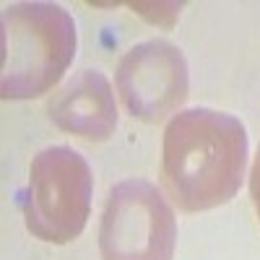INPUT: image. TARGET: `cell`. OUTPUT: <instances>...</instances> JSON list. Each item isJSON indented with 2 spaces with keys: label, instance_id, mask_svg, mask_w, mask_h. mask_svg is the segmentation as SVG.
<instances>
[{
  "label": "cell",
  "instance_id": "4",
  "mask_svg": "<svg viewBox=\"0 0 260 260\" xmlns=\"http://www.w3.org/2000/svg\"><path fill=\"white\" fill-rule=\"evenodd\" d=\"M177 221L172 203L148 180L117 182L102 211V260H172Z\"/></svg>",
  "mask_w": 260,
  "mask_h": 260
},
{
  "label": "cell",
  "instance_id": "1",
  "mask_svg": "<svg viewBox=\"0 0 260 260\" xmlns=\"http://www.w3.org/2000/svg\"><path fill=\"white\" fill-rule=\"evenodd\" d=\"M247 130L234 115L208 107L169 120L161 146V192L185 213L229 203L245 180Z\"/></svg>",
  "mask_w": 260,
  "mask_h": 260
},
{
  "label": "cell",
  "instance_id": "3",
  "mask_svg": "<svg viewBox=\"0 0 260 260\" xmlns=\"http://www.w3.org/2000/svg\"><path fill=\"white\" fill-rule=\"evenodd\" d=\"M91 167L71 146H47L31 159L26 190L18 195L29 234L68 245L83 232L91 211Z\"/></svg>",
  "mask_w": 260,
  "mask_h": 260
},
{
  "label": "cell",
  "instance_id": "7",
  "mask_svg": "<svg viewBox=\"0 0 260 260\" xmlns=\"http://www.w3.org/2000/svg\"><path fill=\"white\" fill-rule=\"evenodd\" d=\"M250 198H252L257 219H260V146H257V154H255V161L250 169Z\"/></svg>",
  "mask_w": 260,
  "mask_h": 260
},
{
  "label": "cell",
  "instance_id": "2",
  "mask_svg": "<svg viewBox=\"0 0 260 260\" xmlns=\"http://www.w3.org/2000/svg\"><path fill=\"white\" fill-rule=\"evenodd\" d=\"M78 45L73 16L47 0H13L0 11V96L37 99L52 91Z\"/></svg>",
  "mask_w": 260,
  "mask_h": 260
},
{
  "label": "cell",
  "instance_id": "5",
  "mask_svg": "<svg viewBox=\"0 0 260 260\" xmlns=\"http://www.w3.org/2000/svg\"><path fill=\"white\" fill-rule=\"evenodd\" d=\"M115 89L130 117L156 125L182 112L190 96L187 60L172 42L146 39L120 57Z\"/></svg>",
  "mask_w": 260,
  "mask_h": 260
},
{
  "label": "cell",
  "instance_id": "6",
  "mask_svg": "<svg viewBox=\"0 0 260 260\" xmlns=\"http://www.w3.org/2000/svg\"><path fill=\"white\" fill-rule=\"evenodd\" d=\"M47 117L62 133L86 141H107L117 127V104L112 83L102 71H78L47 99Z\"/></svg>",
  "mask_w": 260,
  "mask_h": 260
},
{
  "label": "cell",
  "instance_id": "8",
  "mask_svg": "<svg viewBox=\"0 0 260 260\" xmlns=\"http://www.w3.org/2000/svg\"><path fill=\"white\" fill-rule=\"evenodd\" d=\"M169 6H172V3H130V8L138 11L143 18L156 21V24H161V26H167V24H164V18H161V11L169 8Z\"/></svg>",
  "mask_w": 260,
  "mask_h": 260
}]
</instances>
